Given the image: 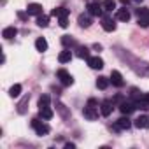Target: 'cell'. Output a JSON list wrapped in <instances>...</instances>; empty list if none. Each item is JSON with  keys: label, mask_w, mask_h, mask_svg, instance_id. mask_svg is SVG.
I'll list each match as a JSON object with an SVG mask.
<instances>
[{"label": "cell", "mask_w": 149, "mask_h": 149, "mask_svg": "<svg viewBox=\"0 0 149 149\" xmlns=\"http://www.w3.org/2000/svg\"><path fill=\"white\" fill-rule=\"evenodd\" d=\"M77 56L79 58H90V49L88 47H77Z\"/></svg>", "instance_id": "cell-28"}, {"label": "cell", "mask_w": 149, "mask_h": 149, "mask_svg": "<svg viewBox=\"0 0 149 149\" xmlns=\"http://www.w3.org/2000/svg\"><path fill=\"white\" fill-rule=\"evenodd\" d=\"M65 147H67V149H74L76 146H74V144H65Z\"/></svg>", "instance_id": "cell-32"}, {"label": "cell", "mask_w": 149, "mask_h": 149, "mask_svg": "<svg viewBox=\"0 0 149 149\" xmlns=\"http://www.w3.org/2000/svg\"><path fill=\"white\" fill-rule=\"evenodd\" d=\"M28 102H30V95H25V97L21 98V102L18 104V112H19V114H25V112H26V105H28Z\"/></svg>", "instance_id": "cell-20"}, {"label": "cell", "mask_w": 149, "mask_h": 149, "mask_svg": "<svg viewBox=\"0 0 149 149\" xmlns=\"http://www.w3.org/2000/svg\"><path fill=\"white\" fill-rule=\"evenodd\" d=\"M61 44L67 46V47H72V46H76V40H74L70 35H63L61 37Z\"/></svg>", "instance_id": "cell-23"}, {"label": "cell", "mask_w": 149, "mask_h": 149, "mask_svg": "<svg viewBox=\"0 0 149 149\" xmlns=\"http://www.w3.org/2000/svg\"><path fill=\"white\" fill-rule=\"evenodd\" d=\"M132 126V121L128 119V116L125 114L123 118H119L116 123H114V130H128Z\"/></svg>", "instance_id": "cell-8"}, {"label": "cell", "mask_w": 149, "mask_h": 149, "mask_svg": "<svg viewBox=\"0 0 149 149\" xmlns=\"http://www.w3.org/2000/svg\"><path fill=\"white\" fill-rule=\"evenodd\" d=\"M56 77L60 79V83L63 84V86H70L72 83H74V79H72V76L65 70V68H60L58 72H56Z\"/></svg>", "instance_id": "cell-5"}, {"label": "cell", "mask_w": 149, "mask_h": 149, "mask_svg": "<svg viewBox=\"0 0 149 149\" xmlns=\"http://www.w3.org/2000/svg\"><path fill=\"white\" fill-rule=\"evenodd\" d=\"M35 47H37V51L44 53V51L47 49V40H46L44 37H39V39L35 40Z\"/></svg>", "instance_id": "cell-21"}, {"label": "cell", "mask_w": 149, "mask_h": 149, "mask_svg": "<svg viewBox=\"0 0 149 149\" xmlns=\"http://www.w3.org/2000/svg\"><path fill=\"white\" fill-rule=\"evenodd\" d=\"M102 6H104V11H112V9H116V2H114V0H104Z\"/></svg>", "instance_id": "cell-27"}, {"label": "cell", "mask_w": 149, "mask_h": 149, "mask_svg": "<svg viewBox=\"0 0 149 149\" xmlns=\"http://www.w3.org/2000/svg\"><path fill=\"white\" fill-rule=\"evenodd\" d=\"M28 16H30L28 13H26V14H25V13H18V18H19V19H26Z\"/></svg>", "instance_id": "cell-31"}, {"label": "cell", "mask_w": 149, "mask_h": 149, "mask_svg": "<svg viewBox=\"0 0 149 149\" xmlns=\"http://www.w3.org/2000/svg\"><path fill=\"white\" fill-rule=\"evenodd\" d=\"M68 13H70V11L65 9V7H56V9L51 11V16H56V18H67Z\"/></svg>", "instance_id": "cell-18"}, {"label": "cell", "mask_w": 149, "mask_h": 149, "mask_svg": "<svg viewBox=\"0 0 149 149\" xmlns=\"http://www.w3.org/2000/svg\"><path fill=\"white\" fill-rule=\"evenodd\" d=\"M135 14L139 16V25L147 28L149 26V9L147 7H140V9H135Z\"/></svg>", "instance_id": "cell-3"}, {"label": "cell", "mask_w": 149, "mask_h": 149, "mask_svg": "<svg viewBox=\"0 0 149 149\" xmlns=\"http://www.w3.org/2000/svg\"><path fill=\"white\" fill-rule=\"evenodd\" d=\"M135 109H137V105H135L133 100H123V102L119 104V111H121L123 114H126V116H130Z\"/></svg>", "instance_id": "cell-7"}, {"label": "cell", "mask_w": 149, "mask_h": 149, "mask_svg": "<svg viewBox=\"0 0 149 149\" xmlns=\"http://www.w3.org/2000/svg\"><path fill=\"white\" fill-rule=\"evenodd\" d=\"M72 60V51L70 49H65V51H61L60 54H58V61L60 63H67V61H70Z\"/></svg>", "instance_id": "cell-19"}, {"label": "cell", "mask_w": 149, "mask_h": 149, "mask_svg": "<svg viewBox=\"0 0 149 149\" xmlns=\"http://www.w3.org/2000/svg\"><path fill=\"white\" fill-rule=\"evenodd\" d=\"M88 65H90L91 68H95V70H100V68L104 67V60L98 58V56H90V58H88Z\"/></svg>", "instance_id": "cell-15"}, {"label": "cell", "mask_w": 149, "mask_h": 149, "mask_svg": "<svg viewBox=\"0 0 149 149\" xmlns=\"http://www.w3.org/2000/svg\"><path fill=\"white\" fill-rule=\"evenodd\" d=\"M77 21H79V25H81L83 28H88V26L91 25V18H90V16H84V14H81V16L77 18Z\"/></svg>", "instance_id": "cell-22"}, {"label": "cell", "mask_w": 149, "mask_h": 149, "mask_svg": "<svg viewBox=\"0 0 149 149\" xmlns=\"http://www.w3.org/2000/svg\"><path fill=\"white\" fill-rule=\"evenodd\" d=\"M102 28L105 32H114L116 30V23L109 18V16H102Z\"/></svg>", "instance_id": "cell-13"}, {"label": "cell", "mask_w": 149, "mask_h": 149, "mask_svg": "<svg viewBox=\"0 0 149 149\" xmlns=\"http://www.w3.org/2000/svg\"><path fill=\"white\" fill-rule=\"evenodd\" d=\"M88 13H90L91 16H102V14H104V6L98 2V0L90 2V4H88Z\"/></svg>", "instance_id": "cell-6"}, {"label": "cell", "mask_w": 149, "mask_h": 149, "mask_svg": "<svg viewBox=\"0 0 149 149\" xmlns=\"http://www.w3.org/2000/svg\"><path fill=\"white\" fill-rule=\"evenodd\" d=\"M16 33H18V30H16L14 26H7V28H4V32H2V37L7 39V40H11V39L16 37Z\"/></svg>", "instance_id": "cell-17"}, {"label": "cell", "mask_w": 149, "mask_h": 149, "mask_svg": "<svg viewBox=\"0 0 149 149\" xmlns=\"http://www.w3.org/2000/svg\"><path fill=\"white\" fill-rule=\"evenodd\" d=\"M60 26H61V28H67V26H68L67 18H60Z\"/></svg>", "instance_id": "cell-30"}, {"label": "cell", "mask_w": 149, "mask_h": 149, "mask_svg": "<svg viewBox=\"0 0 149 149\" xmlns=\"http://www.w3.org/2000/svg\"><path fill=\"white\" fill-rule=\"evenodd\" d=\"M19 93H21V84H14L11 90H9V97H19Z\"/></svg>", "instance_id": "cell-26"}, {"label": "cell", "mask_w": 149, "mask_h": 149, "mask_svg": "<svg viewBox=\"0 0 149 149\" xmlns=\"http://www.w3.org/2000/svg\"><path fill=\"white\" fill-rule=\"evenodd\" d=\"M116 19H119V21H130V11L126 9V6H123L121 9H118L116 11Z\"/></svg>", "instance_id": "cell-12"}, {"label": "cell", "mask_w": 149, "mask_h": 149, "mask_svg": "<svg viewBox=\"0 0 149 149\" xmlns=\"http://www.w3.org/2000/svg\"><path fill=\"white\" fill-rule=\"evenodd\" d=\"M111 83L114 84V86H118V88H121L123 84H125V81H123V76L118 72V70H112L111 72Z\"/></svg>", "instance_id": "cell-11"}, {"label": "cell", "mask_w": 149, "mask_h": 149, "mask_svg": "<svg viewBox=\"0 0 149 149\" xmlns=\"http://www.w3.org/2000/svg\"><path fill=\"white\" fill-rule=\"evenodd\" d=\"M133 2H142V0H133Z\"/></svg>", "instance_id": "cell-33"}, {"label": "cell", "mask_w": 149, "mask_h": 149, "mask_svg": "<svg viewBox=\"0 0 149 149\" xmlns=\"http://www.w3.org/2000/svg\"><path fill=\"white\" fill-rule=\"evenodd\" d=\"M26 13L32 14V16H40V14H42V6H40V4H28Z\"/></svg>", "instance_id": "cell-16"}, {"label": "cell", "mask_w": 149, "mask_h": 149, "mask_svg": "<svg viewBox=\"0 0 149 149\" xmlns=\"http://www.w3.org/2000/svg\"><path fill=\"white\" fill-rule=\"evenodd\" d=\"M139 130H149V118L147 116H139L133 123Z\"/></svg>", "instance_id": "cell-14"}, {"label": "cell", "mask_w": 149, "mask_h": 149, "mask_svg": "<svg viewBox=\"0 0 149 149\" xmlns=\"http://www.w3.org/2000/svg\"><path fill=\"white\" fill-rule=\"evenodd\" d=\"M49 102H51L49 95H40V98H39V114H40L42 119H51L54 116V112L49 107Z\"/></svg>", "instance_id": "cell-1"}, {"label": "cell", "mask_w": 149, "mask_h": 149, "mask_svg": "<svg viewBox=\"0 0 149 149\" xmlns=\"http://www.w3.org/2000/svg\"><path fill=\"white\" fill-rule=\"evenodd\" d=\"M112 107H114V104H112L111 100H104V102L100 104V114H102L104 118L111 116V112H112Z\"/></svg>", "instance_id": "cell-9"}, {"label": "cell", "mask_w": 149, "mask_h": 149, "mask_svg": "<svg viewBox=\"0 0 149 149\" xmlns=\"http://www.w3.org/2000/svg\"><path fill=\"white\" fill-rule=\"evenodd\" d=\"M37 25H39L40 28H46V26L49 25V18H47V16H42V14L37 16Z\"/></svg>", "instance_id": "cell-24"}, {"label": "cell", "mask_w": 149, "mask_h": 149, "mask_svg": "<svg viewBox=\"0 0 149 149\" xmlns=\"http://www.w3.org/2000/svg\"><path fill=\"white\" fill-rule=\"evenodd\" d=\"M130 97H132V100H133V102H137V100H139L142 95H140V91H139L137 88H132V93H130Z\"/></svg>", "instance_id": "cell-29"}, {"label": "cell", "mask_w": 149, "mask_h": 149, "mask_svg": "<svg viewBox=\"0 0 149 149\" xmlns=\"http://www.w3.org/2000/svg\"><path fill=\"white\" fill-rule=\"evenodd\" d=\"M32 128L35 130V133L37 135H47L49 133V126L46 125V123H42L40 119H32Z\"/></svg>", "instance_id": "cell-4"}, {"label": "cell", "mask_w": 149, "mask_h": 149, "mask_svg": "<svg viewBox=\"0 0 149 149\" xmlns=\"http://www.w3.org/2000/svg\"><path fill=\"white\" fill-rule=\"evenodd\" d=\"M137 109H142V111H149V93H144L137 102H135Z\"/></svg>", "instance_id": "cell-10"}, {"label": "cell", "mask_w": 149, "mask_h": 149, "mask_svg": "<svg viewBox=\"0 0 149 149\" xmlns=\"http://www.w3.org/2000/svg\"><path fill=\"white\" fill-rule=\"evenodd\" d=\"M83 114H84V118L90 119V121H95V119L98 118V105H97V100H95V98H90V100H88L86 107L83 109Z\"/></svg>", "instance_id": "cell-2"}, {"label": "cell", "mask_w": 149, "mask_h": 149, "mask_svg": "<svg viewBox=\"0 0 149 149\" xmlns=\"http://www.w3.org/2000/svg\"><path fill=\"white\" fill-rule=\"evenodd\" d=\"M109 81H111V79H107V77H98V79H97V86H98L100 90H105V88L109 86Z\"/></svg>", "instance_id": "cell-25"}]
</instances>
